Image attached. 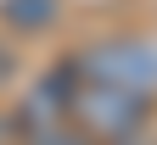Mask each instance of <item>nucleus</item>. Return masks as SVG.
Listing matches in <instances>:
<instances>
[{
    "mask_svg": "<svg viewBox=\"0 0 157 145\" xmlns=\"http://www.w3.org/2000/svg\"><path fill=\"white\" fill-rule=\"evenodd\" d=\"M146 117H151V100L124 95V89H107V84H84V78H78L73 112H67V123H73L90 145H124V140H140Z\"/></svg>",
    "mask_w": 157,
    "mask_h": 145,
    "instance_id": "obj_2",
    "label": "nucleus"
},
{
    "mask_svg": "<svg viewBox=\"0 0 157 145\" xmlns=\"http://www.w3.org/2000/svg\"><path fill=\"white\" fill-rule=\"evenodd\" d=\"M0 145H23V134H17V117H0Z\"/></svg>",
    "mask_w": 157,
    "mask_h": 145,
    "instance_id": "obj_6",
    "label": "nucleus"
},
{
    "mask_svg": "<svg viewBox=\"0 0 157 145\" xmlns=\"http://www.w3.org/2000/svg\"><path fill=\"white\" fill-rule=\"evenodd\" d=\"M23 145H90L73 123H56V129H39V134H23Z\"/></svg>",
    "mask_w": 157,
    "mask_h": 145,
    "instance_id": "obj_5",
    "label": "nucleus"
},
{
    "mask_svg": "<svg viewBox=\"0 0 157 145\" xmlns=\"http://www.w3.org/2000/svg\"><path fill=\"white\" fill-rule=\"evenodd\" d=\"M73 67L84 84H107V89H124V95H140L157 106V39L140 34H107L95 45L73 50Z\"/></svg>",
    "mask_w": 157,
    "mask_h": 145,
    "instance_id": "obj_1",
    "label": "nucleus"
},
{
    "mask_svg": "<svg viewBox=\"0 0 157 145\" xmlns=\"http://www.w3.org/2000/svg\"><path fill=\"white\" fill-rule=\"evenodd\" d=\"M0 17L11 28H45L56 17V0H0Z\"/></svg>",
    "mask_w": 157,
    "mask_h": 145,
    "instance_id": "obj_4",
    "label": "nucleus"
},
{
    "mask_svg": "<svg viewBox=\"0 0 157 145\" xmlns=\"http://www.w3.org/2000/svg\"><path fill=\"white\" fill-rule=\"evenodd\" d=\"M124 145H146V140H124Z\"/></svg>",
    "mask_w": 157,
    "mask_h": 145,
    "instance_id": "obj_7",
    "label": "nucleus"
},
{
    "mask_svg": "<svg viewBox=\"0 0 157 145\" xmlns=\"http://www.w3.org/2000/svg\"><path fill=\"white\" fill-rule=\"evenodd\" d=\"M73 89H78V67H73V56H62L56 67H45V73L28 84L23 100H17V134H39V129L67 123V112H73Z\"/></svg>",
    "mask_w": 157,
    "mask_h": 145,
    "instance_id": "obj_3",
    "label": "nucleus"
}]
</instances>
